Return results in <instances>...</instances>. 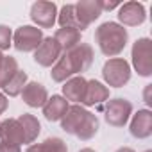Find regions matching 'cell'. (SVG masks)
Masks as SVG:
<instances>
[{
    "instance_id": "obj_1",
    "label": "cell",
    "mask_w": 152,
    "mask_h": 152,
    "mask_svg": "<svg viewBox=\"0 0 152 152\" xmlns=\"http://www.w3.org/2000/svg\"><path fill=\"white\" fill-rule=\"evenodd\" d=\"M95 43L106 57H118L129 43V32L118 22H104L95 29Z\"/></svg>"
},
{
    "instance_id": "obj_2",
    "label": "cell",
    "mask_w": 152,
    "mask_h": 152,
    "mask_svg": "<svg viewBox=\"0 0 152 152\" xmlns=\"http://www.w3.org/2000/svg\"><path fill=\"white\" fill-rule=\"evenodd\" d=\"M132 75V68L129 61L124 57H111L102 66V79L107 88H124Z\"/></svg>"
},
{
    "instance_id": "obj_3",
    "label": "cell",
    "mask_w": 152,
    "mask_h": 152,
    "mask_svg": "<svg viewBox=\"0 0 152 152\" xmlns=\"http://www.w3.org/2000/svg\"><path fill=\"white\" fill-rule=\"evenodd\" d=\"M131 68L140 77L152 75V41L150 38H138L131 47Z\"/></svg>"
},
{
    "instance_id": "obj_4",
    "label": "cell",
    "mask_w": 152,
    "mask_h": 152,
    "mask_svg": "<svg viewBox=\"0 0 152 152\" xmlns=\"http://www.w3.org/2000/svg\"><path fill=\"white\" fill-rule=\"evenodd\" d=\"M132 104L127 99H109L104 104V118L111 127H125L129 124V118L132 115Z\"/></svg>"
},
{
    "instance_id": "obj_5",
    "label": "cell",
    "mask_w": 152,
    "mask_h": 152,
    "mask_svg": "<svg viewBox=\"0 0 152 152\" xmlns=\"http://www.w3.org/2000/svg\"><path fill=\"white\" fill-rule=\"evenodd\" d=\"M57 6L56 2H50V0H38L31 6L29 16L34 23V27L38 29H52L57 22Z\"/></svg>"
},
{
    "instance_id": "obj_6",
    "label": "cell",
    "mask_w": 152,
    "mask_h": 152,
    "mask_svg": "<svg viewBox=\"0 0 152 152\" xmlns=\"http://www.w3.org/2000/svg\"><path fill=\"white\" fill-rule=\"evenodd\" d=\"M43 31L34 25H20L13 32V47L18 52H34L43 41Z\"/></svg>"
},
{
    "instance_id": "obj_7",
    "label": "cell",
    "mask_w": 152,
    "mask_h": 152,
    "mask_svg": "<svg viewBox=\"0 0 152 152\" xmlns=\"http://www.w3.org/2000/svg\"><path fill=\"white\" fill-rule=\"evenodd\" d=\"M116 16L122 27H140L147 20V9L138 0H131V2L120 4Z\"/></svg>"
},
{
    "instance_id": "obj_8",
    "label": "cell",
    "mask_w": 152,
    "mask_h": 152,
    "mask_svg": "<svg viewBox=\"0 0 152 152\" xmlns=\"http://www.w3.org/2000/svg\"><path fill=\"white\" fill-rule=\"evenodd\" d=\"M32 54H34L32 57H34V63L36 64H39L43 68H52L56 64V61L61 57L63 52H61L59 45L56 43V39L52 36H45L43 41H41V45Z\"/></svg>"
},
{
    "instance_id": "obj_9",
    "label": "cell",
    "mask_w": 152,
    "mask_h": 152,
    "mask_svg": "<svg viewBox=\"0 0 152 152\" xmlns=\"http://www.w3.org/2000/svg\"><path fill=\"white\" fill-rule=\"evenodd\" d=\"M129 132L136 140H147L152 136V111L138 109L129 118Z\"/></svg>"
},
{
    "instance_id": "obj_10",
    "label": "cell",
    "mask_w": 152,
    "mask_h": 152,
    "mask_svg": "<svg viewBox=\"0 0 152 152\" xmlns=\"http://www.w3.org/2000/svg\"><path fill=\"white\" fill-rule=\"evenodd\" d=\"M63 54L68 56V59H70V63H72V66H73V70H75V75H83V73L91 66L93 57H95L91 45L83 43V41H81L77 47H73L72 50L63 52Z\"/></svg>"
},
{
    "instance_id": "obj_11",
    "label": "cell",
    "mask_w": 152,
    "mask_h": 152,
    "mask_svg": "<svg viewBox=\"0 0 152 152\" xmlns=\"http://www.w3.org/2000/svg\"><path fill=\"white\" fill-rule=\"evenodd\" d=\"M75 6V16L81 25V31L84 32L95 20L100 18L102 7H100V0H81V2L73 4Z\"/></svg>"
},
{
    "instance_id": "obj_12",
    "label": "cell",
    "mask_w": 152,
    "mask_h": 152,
    "mask_svg": "<svg viewBox=\"0 0 152 152\" xmlns=\"http://www.w3.org/2000/svg\"><path fill=\"white\" fill-rule=\"evenodd\" d=\"M0 141L16 147L25 145V134L18 118H6L0 122Z\"/></svg>"
},
{
    "instance_id": "obj_13",
    "label": "cell",
    "mask_w": 152,
    "mask_h": 152,
    "mask_svg": "<svg viewBox=\"0 0 152 152\" xmlns=\"http://www.w3.org/2000/svg\"><path fill=\"white\" fill-rule=\"evenodd\" d=\"M109 100V88L97 81V79H90L86 84V93H84V100H83V107H93V106H100L106 104Z\"/></svg>"
},
{
    "instance_id": "obj_14",
    "label": "cell",
    "mask_w": 152,
    "mask_h": 152,
    "mask_svg": "<svg viewBox=\"0 0 152 152\" xmlns=\"http://www.w3.org/2000/svg\"><path fill=\"white\" fill-rule=\"evenodd\" d=\"M48 91L47 88L38 83V81H29L22 91V100L29 106V107H43L45 102L48 100Z\"/></svg>"
},
{
    "instance_id": "obj_15",
    "label": "cell",
    "mask_w": 152,
    "mask_h": 152,
    "mask_svg": "<svg viewBox=\"0 0 152 152\" xmlns=\"http://www.w3.org/2000/svg\"><path fill=\"white\" fill-rule=\"evenodd\" d=\"M86 84H88V79L83 77V75H75V77L68 79L66 83H63V97L68 100V102H73V104H83L84 100V93H86Z\"/></svg>"
},
{
    "instance_id": "obj_16",
    "label": "cell",
    "mask_w": 152,
    "mask_h": 152,
    "mask_svg": "<svg viewBox=\"0 0 152 152\" xmlns=\"http://www.w3.org/2000/svg\"><path fill=\"white\" fill-rule=\"evenodd\" d=\"M68 107H70V102L63 95H52V97H48V100L45 102V106L41 109H43V116L48 122H61V118L66 115Z\"/></svg>"
},
{
    "instance_id": "obj_17",
    "label": "cell",
    "mask_w": 152,
    "mask_h": 152,
    "mask_svg": "<svg viewBox=\"0 0 152 152\" xmlns=\"http://www.w3.org/2000/svg\"><path fill=\"white\" fill-rule=\"evenodd\" d=\"M86 107H83L81 104H70L66 115L61 118V129L66 132V134H75V131L79 129L81 122L84 120V115H86Z\"/></svg>"
},
{
    "instance_id": "obj_18",
    "label": "cell",
    "mask_w": 152,
    "mask_h": 152,
    "mask_svg": "<svg viewBox=\"0 0 152 152\" xmlns=\"http://www.w3.org/2000/svg\"><path fill=\"white\" fill-rule=\"evenodd\" d=\"M52 38L59 45L61 52H68L83 41V32L75 31V29H57Z\"/></svg>"
},
{
    "instance_id": "obj_19",
    "label": "cell",
    "mask_w": 152,
    "mask_h": 152,
    "mask_svg": "<svg viewBox=\"0 0 152 152\" xmlns=\"http://www.w3.org/2000/svg\"><path fill=\"white\" fill-rule=\"evenodd\" d=\"M99 129H100L99 116H97L95 113H91V111H86L84 120L81 122L79 129L75 131V134H73V136H77L81 141H88V140L95 138V134L99 132Z\"/></svg>"
},
{
    "instance_id": "obj_20",
    "label": "cell",
    "mask_w": 152,
    "mask_h": 152,
    "mask_svg": "<svg viewBox=\"0 0 152 152\" xmlns=\"http://www.w3.org/2000/svg\"><path fill=\"white\" fill-rule=\"evenodd\" d=\"M18 122H20V125H22V129H23V134H25V143H34L36 140H38V136H39V132H41V124H39V120L34 116V115H31V113H23V115H20L18 116Z\"/></svg>"
},
{
    "instance_id": "obj_21",
    "label": "cell",
    "mask_w": 152,
    "mask_h": 152,
    "mask_svg": "<svg viewBox=\"0 0 152 152\" xmlns=\"http://www.w3.org/2000/svg\"><path fill=\"white\" fill-rule=\"evenodd\" d=\"M57 23L59 29H75V31H81V25L77 22V16H75V6L73 4H64L59 11H57Z\"/></svg>"
},
{
    "instance_id": "obj_22",
    "label": "cell",
    "mask_w": 152,
    "mask_h": 152,
    "mask_svg": "<svg viewBox=\"0 0 152 152\" xmlns=\"http://www.w3.org/2000/svg\"><path fill=\"white\" fill-rule=\"evenodd\" d=\"M29 83V75H27V72H23V70H18L16 73H15V77L2 88V93L9 99H13V97H18V95H22V91H23V88H25V84Z\"/></svg>"
},
{
    "instance_id": "obj_23",
    "label": "cell",
    "mask_w": 152,
    "mask_h": 152,
    "mask_svg": "<svg viewBox=\"0 0 152 152\" xmlns=\"http://www.w3.org/2000/svg\"><path fill=\"white\" fill-rule=\"evenodd\" d=\"M18 61L13 56H4L2 63H0V90H2L18 72Z\"/></svg>"
},
{
    "instance_id": "obj_24",
    "label": "cell",
    "mask_w": 152,
    "mask_h": 152,
    "mask_svg": "<svg viewBox=\"0 0 152 152\" xmlns=\"http://www.w3.org/2000/svg\"><path fill=\"white\" fill-rule=\"evenodd\" d=\"M41 147H43V152H68L66 143L57 136L47 138L45 141H41Z\"/></svg>"
},
{
    "instance_id": "obj_25",
    "label": "cell",
    "mask_w": 152,
    "mask_h": 152,
    "mask_svg": "<svg viewBox=\"0 0 152 152\" xmlns=\"http://www.w3.org/2000/svg\"><path fill=\"white\" fill-rule=\"evenodd\" d=\"M13 47V29L0 23V52L9 50Z\"/></svg>"
},
{
    "instance_id": "obj_26",
    "label": "cell",
    "mask_w": 152,
    "mask_h": 152,
    "mask_svg": "<svg viewBox=\"0 0 152 152\" xmlns=\"http://www.w3.org/2000/svg\"><path fill=\"white\" fill-rule=\"evenodd\" d=\"M100 7H102V13L104 11H113V9L120 7V2H106V0H100Z\"/></svg>"
},
{
    "instance_id": "obj_27",
    "label": "cell",
    "mask_w": 152,
    "mask_h": 152,
    "mask_svg": "<svg viewBox=\"0 0 152 152\" xmlns=\"http://www.w3.org/2000/svg\"><path fill=\"white\" fill-rule=\"evenodd\" d=\"M0 152H22V147H16V145H9V143H2V141H0Z\"/></svg>"
},
{
    "instance_id": "obj_28",
    "label": "cell",
    "mask_w": 152,
    "mask_h": 152,
    "mask_svg": "<svg viewBox=\"0 0 152 152\" xmlns=\"http://www.w3.org/2000/svg\"><path fill=\"white\" fill-rule=\"evenodd\" d=\"M7 107H9V99L0 91V115H4L7 111Z\"/></svg>"
},
{
    "instance_id": "obj_29",
    "label": "cell",
    "mask_w": 152,
    "mask_h": 152,
    "mask_svg": "<svg viewBox=\"0 0 152 152\" xmlns=\"http://www.w3.org/2000/svg\"><path fill=\"white\" fill-rule=\"evenodd\" d=\"M150 90H152V84H147L145 90H143V100L147 106H152V99H150Z\"/></svg>"
},
{
    "instance_id": "obj_30",
    "label": "cell",
    "mask_w": 152,
    "mask_h": 152,
    "mask_svg": "<svg viewBox=\"0 0 152 152\" xmlns=\"http://www.w3.org/2000/svg\"><path fill=\"white\" fill-rule=\"evenodd\" d=\"M25 152H43V147H41V143H31Z\"/></svg>"
},
{
    "instance_id": "obj_31",
    "label": "cell",
    "mask_w": 152,
    "mask_h": 152,
    "mask_svg": "<svg viewBox=\"0 0 152 152\" xmlns=\"http://www.w3.org/2000/svg\"><path fill=\"white\" fill-rule=\"evenodd\" d=\"M115 152H136V150L131 148V147H120V148H116Z\"/></svg>"
},
{
    "instance_id": "obj_32",
    "label": "cell",
    "mask_w": 152,
    "mask_h": 152,
    "mask_svg": "<svg viewBox=\"0 0 152 152\" xmlns=\"http://www.w3.org/2000/svg\"><path fill=\"white\" fill-rule=\"evenodd\" d=\"M79 152H97V150H93V148H90V147H84V148H81Z\"/></svg>"
},
{
    "instance_id": "obj_33",
    "label": "cell",
    "mask_w": 152,
    "mask_h": 152,
    "mask_svg": "<svg viewBox=\"0 0 152 152\" xmlns=\"http://www.w3.org/2000/svg\"><path fill=\"white\" fill-rule=\"evenodd\" d=\"M2 59H4V54H2V52H0V63H2Z\"/></svg>"
},
{
    "instance_id": "obj_34",
    "label": "cell",
    "mask_w": 152,
    "mask_h": 152,
    "mask_svg": "<svg viewBox=\"0 0 152 152\" xmlns=\"http://www.w3.org/2000/svg\"><path fill=\"white\" fill-rule=\"evenodd\" d=\"M143 152H152V150H150V148H147V150H143Z\"/></svg>"
}]
</instances>
